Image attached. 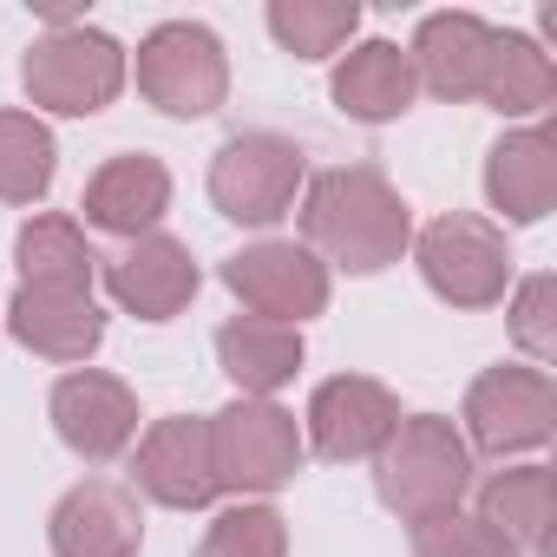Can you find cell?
I'll return each mask as SVG.
<instances>
[{
  "mask_svg": "<svg viewBox=\"0 0 557 557\" xmlns=\"http://www.w3.org/2000/svg\"><path fill=\"white\" fill-rule=\"evenodd\" d=\"M466 453H485V459H518V453H537L557 426V387L544 368H485L472 387H466Z\"/></svg>",
  "mask_w": 557,
  "mask_h": 557,
  "instance_id": "8",
  "label": "cell"
},
{
  "mask_svg": "<svg viewBox=\"0 0 557 557\" xmlns=\"http://www.w3.org/2000/svg\"><path fill=\"white\" fill-rule=\"evenodd\" d=\"M132 492H145L164 511H203L216 498V466H210V420L171 413L151 420L132 459Z\"/></svg>",
  "mask_w": 557,
  "mask_h": 557,
  "instance_id": "12",
  "label": "cell"
},
{
  "mask_svg": "<svg viewBox=\"0 0 557 557\" xmlns=\"http://www.w3.org/2000/svg\"><path fill=\"white\" fill-rule=\"evenodd\" d=\"M197 283H203V269H197L190 243H177V236H164V230L125 243V249L106 262L112 302H119L125 315H138V322H177V315L190 309Z\"/></svg>",
  "mask_w": 557,
  "mask_h": 557,
  "instance_id": "13",
  "label": "cell"
},
{
  "mask_svg": "<svg viewBox=\"0 0 557 557\" xmlns=\"http://www.w3.org/2000/svg\"><path fill=\"white\" fill-rule=\"evenodd\" d=\"M498 119H537L557 99V66L531 34H498L492 40V66H485V92H479Z\"/></svg>",
  "mask_w": 557,
  "mask_h": 557,
  "instance_id": "23",
  "label": "cell"
},
{
  "mask_svg": "<svg viewBox=\"0 0 557 557\" xmlns=\"http://www.w3.org/2000/svg\"><path fill=\"white\" fill-rule=\"evenodd\" d=\"M79 210H86V223L106 230V236H125V243L151 236V230L164 223V210H171V171H164V158H151V151H119V158H106V164L86 177Z\"/></svg>",
  "mask_w": 557,
  "mask_h": 557,
  "instance_id": "16",
  "label": "cell"
},
{
  "mask_svg": "<svg viewBox=\"0 0 557 557\" xmlns=\"http://www.w3.org/2000/svg\"><path fill=\"white\" fill-rule=\"evenodd\" d=\"M223 289L256 315V322H283V329H302L309 315L329 309V262L302 243H283V236H262L249 249H236L223 262Z\"/></svg>",
  "mask_w": 557,
  "mask_h": 557,
  "instance_id": "9",
  "label": "cell"
},
{
  "mask_svg": "<svg viewBox=\"0 0 557 557\" xmlns=\"http://www.w3.org/2000/svg\"><path fill=\"white\" fill-rule=\"evenodd\" d=\"M309 446H302V420L275 400H230L223 413H210V466H216V492H283L302 472Z\"/></svg>",
  "mask_w": 557,
  "mask_h": 557,
  "instance_id": "5",
  "label": "cell"
},
{
  "mask_svg": "<svg viewBox=\"0 0 557 557\" xmlns=\"http://www.w3.org/2000/svg\"><path fill=\"white\" fill-rule=\"evenodd\" d=\"M269 34L289 60H335L348 53V40L361 34V8L355 0H269Z\"/></svg>",
  "mask_w": 557,
  "mask_h": 557,
  "instance_id": "24",
  "label": "cell"
},
{
  "mask_svg": "<svg viewBox=\"0 0 557 557\" xmlns=\"http://www.w3.org/2000/svg\"><path fill=\"white\" fill-rule=\"evenodd\" d=\"M511 342L531 355V368H544L557 355V275H524V283L511 289V315H505Z\"/></svg>",
  "mask_w": 557,
  "mask_h": 557,
  "instance_id": "27",
  "label": "cell"
},
{
  "mask_svg": "<svg viewBox=\"0 0 557 557\" xmlns=\"http://www.w3.org/2000/svg\"><path fill=\"white\" fill-rule=\"evenodd\" d=\"M60 145L34 112H0V203H40L53 190Z\"/></svg>",
  "mask_w": 557,
  "mask_h": 557,
  "instance_id": "25",
  "label": "cell"
},
{
  "mask_svg": "<svg viewBox=\"0 0 557 557\" xmlns=\"http://www.w3.org/2000/svg\"><path fill=\"white\" fill-rule=\"evenodd\" d=\"M302 249L329 269L381 275L413 249V210L374 164H335L302 184Z\"/></svg>",
  "mask_w": 557,
  "mask_h": 557,
  "instance_id": "1",
  "label": "cell"
},
{
  "mask_svg": "<svg viewBox=\"0 0 557 557\" xmlns=\"http://www.w3.org/2000/svg\"><path fill=\"white\" fill-rule=\"evenodd\" d=\"M190 557H289V524L275 505H230Z\"/></svg>",
  "mask_w": 557,
  "mask_h": 557,
  "instance_id": "26",
  "label": "cell"
},
{
  "mask_svg": "<svg viewBox=\"0 0 557 557\" xmlns=\"http://www.w3.org/2000/svg\"><path fill=\"white\" fill-rule=\"evenodd\" d=\"M485 197L505 223H544L557 203V138L544 125L505 132L485 151Z\"/></svg>",
  "mask_w": 557,
  "mask_h": 557,
  "instance_id": "18",
  "label": "cell"
},
{
  "mask_svg": "<svg viewBox=\"0 0 557 557\" xmlns=\"http://www.w3.org/2000/svg\"><path fill=\"white\" fill-rule=\"evenodd\" d=\"M47 544H53V557H138V544H145L138 492L119 479H79L53 505Z\"/></svg>",
  "mask_w": 557,
  "mask_h": 557,
  "instance_id": "15",
  "label": "cell"
},
{
  "mask_svg": "<svg viewBox=\"0 0 557 557\" xmlns=\"http://www.w3.org/2000/svg\"><path fill=\"white\" fill-rule=\"evenodd\" d=\"M302 184H309V158L283 132H236L210 158V203H216V216H230L243 230L283 223L296 210Z\"/></svg>",
  "mask_w": 557,
  "mask_h": 557,
  "instance_id": "4",
  "label": "cell"
},
{
  "mask_svg": "<svg viewBox=\"0 0 557 557\" xmlns=\"http://www.w3.org/2000/svg\"><path fill=\"white\" fill-rule=\"evenodd\" d=\"M302 329L283 322H256V315H230L216 329V368L230 374L236 400H275V387H289L302 374Z\"/></svg>",
  "mask_w": 557,
  "mask_h": 557,
  "instance_id": "19",
  "label": "cell"
},
{
  "mask_svg": "<svg viewBox=\"0 0 557 557\" xmlns=\"http://www.w3.org/2000/svg\"><path fill=\"white\" fill-rule=\"evenodd\" d=\"M413 262H420L426 289L446 309H492L511 289V243H505V230L485 223V216H466V210L433 216L413 236Z\"/></svg>",
  "mask_w": 557,
  "mask_h": 557,
  "instance_id": "6",
  "label": "cell"
},
{
  "mask_svg": "<svg viewBox=\"0 0 557 557\" xmlns=\"http://www.w3.org/2000/svg\"><path fill=\"white\" fill-rule=\"evenodd\" d=\"M14 262H21V289L92 296V275H99V256H92V243H86V230L73 216H34L14 236Z\"/></svg>",
  "mask_w": 557,
  "mask_h": 557,
  "instance_id": "22",
  "label": "cell"
},
{
  "mask_svg": "<svg viewBox=\"0 0 557 557\" xmlns=\"http://www.w3.org/2000/svg\"><path fill=\"white\" fill-rule=\"evenodd\" d=\"M492 40L498 27H485L479 14L466 8H446V14H426L413 27V47H407V66H413V86L446 99V106H466L485 92V66H492Z\"/></svg>",
  "mask_w": 557,
  "mask_h": 557,
  "instance_id": "14",
  "label": "cell"
},
{
  "mask_svg": "<svg viewBox=\"0 0 557 557\" xmlns=\"http://www.w3.org/2000/svg\"><path fill=\"white\" fill-rule=\"evenodd\" d=\"M329 92H335V106H342L355 125H394V119H407L413 99H420L413 66H407V53H400L394 40H361V47H348L342 66H335V79H329Z\"/></svg>",
  "mask_w": 557,
  "mask_h": 557,
  "instance_id": "20",
  "label": "cell"
},
{
  "mask_svg": "<svg viewBox=\"0 0 557 557\" xmlns=\"http://www.w3.org/2000/svg\"><path fill=\"white\" fill-rule=\"evenodd\" d=\"M374 492L400 524H426L466 505L472 492V453L453 420L440 413H400L394 440L374 459Z\"/></svg>",
  "mask_w": 557,
  "mask_h": 557,
  "instance_id": "2",
  "label": "cell"
},
{
  "mask_svg": "<svg viewBox=\"0 0 557 557\" xmlns=\"http://www.w3.org/2000/svg\"><path fill=\"white\" fill-rule=\"evenodd\" d=\"M47 413H53L60 446L79 453L86 466H112V459L138 440V394H132L119 374H106V368H73V374H60Z\"/></svg>",
  "mask_w": 557,
  "mask_h": 557,
  "instance_id": "11",
  "label": "cell"
},
{
  "mask_svg": "<svg viewBox=\"0 0 557 557\" xmlns=\"http://www.w3.org/2000/svg\"><path fill=\"white\" fill-rule=\"evenodd\" d=\"M138 92L164 119H210L230 99L223 40L203 21H164L138 40Z\"/></svg>",
  "mask_w": 557,
  "mask_h": 557,
  "instance_id": "7",
  "label": "cell"
},
{
  "mask_svg": "<svg viewBox=\"0 0 557 557\" xmlns=\"http://www.w3.org/2000/svg\"><path fill=\"white\" fill-rule=\"evenodd\" d=\"M8 335L40 355V361H60V368H79L99 355L106 342V309L92 296H73V289H14L8 302Z\"/></svg>",
  "mask_w": 557,
  "mask_h": 557,
  "instance_id": "17",
  "label": "cell"
},
{
  "mask_svg": "<svg viewBox=\"0 0 557 557\" xmlns=\"http://www.w3.org/2000/svg\"><path fill=\"white\" fill-rule=\"evenodd\" d=\"M21 86H27V99L40 112L92 119L125 92V47L112 34H99V27H86V21H60L27 47Z\"/></svg>",
  "mask_w": 557,
  "mask_h": 557,
  "instance_id": "3",
  "label": "cell"
},
{
  "mask_svg": "<svg viewBox=\"0 0 557 557\" xmlns=\"http://www.w3.org/2000/svg\"><path fill=\"white\" fill-rule=\"evenodd\" d=\"M413 557H518V550H511L485 518L446 511V518L413 524Z\"/></svg>",
  "mask_w": 557,
  "mask_h": 557,
  "instance_id": "28",
  "label": "cell"
},
{
  "mask_svg": "<svg viewBox=\"0 0 557 557\" xmlns=\"http://www.w3.org/2000/svg\"><path fill=\"white\" fill-rule=\"evenodd\" d=\"M518 557L550 550V466H505L479 485V511Z\"/></svg>",
  "mask_w": 557,
  "mask_h": 557,
  "instance_id": "21",
  "label": "cell"
},
{
  "mask_svg": "<svg viewBox=\"0 0 557 557\" xmlns=\"http://www.w3.org/2000/svg\"><path fill=\"white\" fill-rule=\"evenodd\" d=\"M400 426V400L394 387L368 381V374H335L309 394V420H302V446L322 453L329 466H355V459H381V446Z\"/></svg>",
  "mask_w": 557,
  "mask_h": 557,
  "instance_id": "10",
  "label": "cell"
}]
</instances>
